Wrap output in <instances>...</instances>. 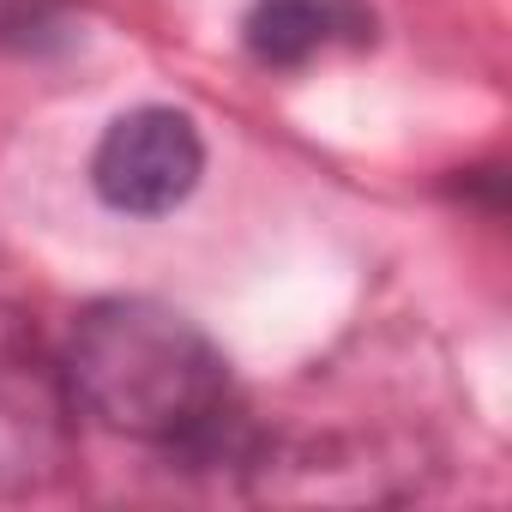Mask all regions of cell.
<instances>
[{"instance_id":"3","label":"cell","mask_w":512,"mask_h":512,"mask_svg":"<svg viewBox=\"0 0 512 512\" xmlns=\"http://www.w3.org/2000/svg\"><path fill=\"white\" fill-rule=\"evenodd\" d=\"M205 175V139L193 115L145 103L109 121V133L91 151V187L109 211L127 217H163L175 211Z\"/></svg>"},{"instance_id":"1","label":"cell","mask_w":512,"mask_h":512,"mask_svg":"<svg viewBox=\"0 0 512 512\" xmlns=\"http://www.w3.org/2000/svg\"><path fill=\"white\" fill-rule=\"evenodd\" d=\"M61 362L79 410L103 428L151 446H217L229 368L187 314L145 296L91 302L73 320Z\"/></svg>"},{"instance_id":"4","label":"cell","mask_w":512,"mask_h":512,"mask_svg":"<svg viewBox=\"0 0 512 512\" xmlns=\"http://www.w3.org/2000/svg\"><path fill=\"white\" fill-rule=\"evenodd\" d=\"M380 31L368 0H253L241 43L260 67H308L326 55H356Z\"/></svg>"},{"instance_id":"2","label":"cell","mask_w":512,"mask_h":512,"mask_svg":"<svg viewBox=\"0 0 512 512\" xmlns=\"http://www.w3.org/2000/svg\"><path fill=\"white\" fill-rule=\"evenodd\" d=\"M79 458V398L49 332L0 308V494H43Z\"/></svg>"}]
</instances>
